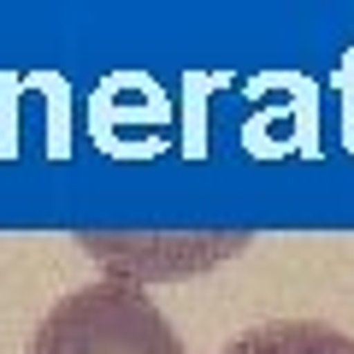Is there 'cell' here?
Returning <instances> with one entry per match:
<instances>
[{
    "label": "cell",
    "mask_w": 354,
    "mask_h": 354,
    "mask_svg": "<svg viewBox=\"0 0 354 354\" xmlns=\"http://www.w3.org/2000/svg\"><path fill=\"white\" fill-rule=\"evenodd\" d=\"M30 354H189L171 319L124 278L59 295L30 337Z\"/></svg>",
    "instance_id": "cell-1"
},
{
    "label": "cell",
    "mask_w": 354,
    "mask_h": 354,
    "mask_svg": "<svg viewBox=\"0 0 354 354\" xmlns=\"http://www.w3.org/2000/svg\"><path fill=\"white\" fill-rule=\"evenodd\" d=\"M124 124H148V130L165 124V95L148 77H130V71L106 77V88L95 95V118H88V130H95L113 153H118V142H124Z\"/></svg>",
    "instance_id": "cell-2"
},
{
    "label": "cell",
    "mask_w": 354,
    "mask_h": 354,
    "mask_svg": "<svg viewBox=\"0 0 354 354\" xmlns=\"http://www.w3.org/2000/svg\"><path fill=\"white\" fill-rule=\"evenodd\" d=\"M218 354H354V337L319 319H272V325L242 330Z\"/></svg>",
    "instance_id": "cell-3"
},
{
    "label": "cell",
    "mask_w": 354,
    "mask_h": 354,
    "mask_svg": "<svg viewBox=\"0 0 354 354\" xmlns=\"http://www.w3.org/2000/svg\"><path fill=\"white\" fill-rule=\"evenodd\" d=\"M337 88L348 95V142H354V53H348V65L337 71Z\"/></svg>",
    "instance_id": "cell-4"
}]
</instances>
